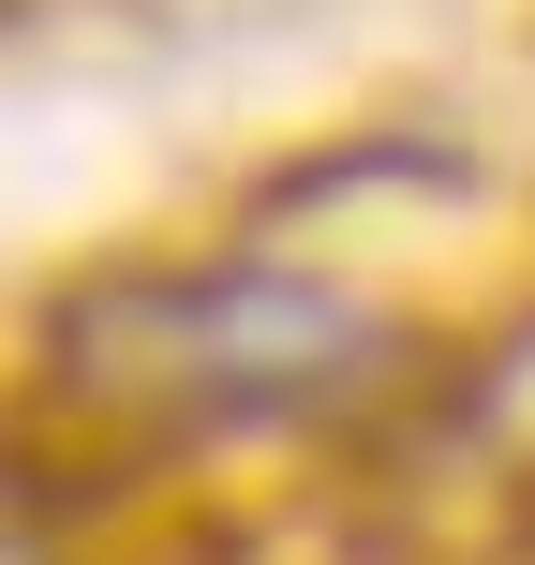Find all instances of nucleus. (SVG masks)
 I'll list each match as a JSON object with an SVG mask.
<instances>
[{
  "label": "nucleus",
  "mask_w": 535,
  "mask_h": 565,
  "mask_svg": "<svg viewBox=\"0 0 535 565\" xmlns=\"http://www.w3.org/2000/svg\"><path fill=\"white\" fill-rule=\"evenodd\" d=\"M431 342L282 238L105 268L45 312V402L105 447H224V431H372L431 387Z\"/></svg>",
  "instance_id": "1"
}]
</instances>
